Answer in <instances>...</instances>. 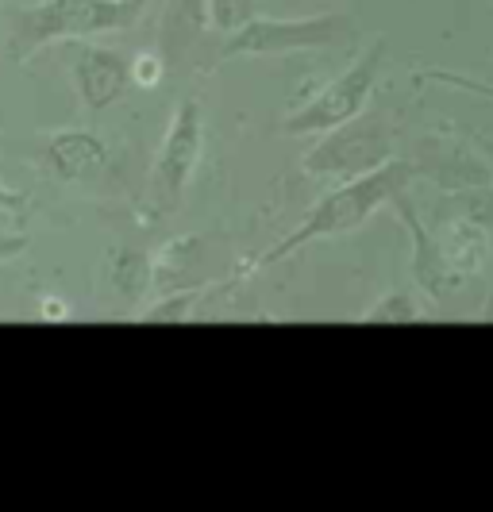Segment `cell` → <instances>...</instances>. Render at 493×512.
I'll list each match as a JSON object with an SVG mask.
<instances>
[{
    "label": "cell",
    "instance_id": "1",
    "mask_svg": "<svg viewBox=\"0 0 493 512\" xmlns=\"http://www.w3.org/2000/svg\"><path fill=\"white\" fill-rule=\"evenodd\" d=\"M413 178H420L413 158H390L386 166L370 170V174H363V178L339 181L332 193H324V197L305 212V220L289 231L286 239H278L274 247H266L255 262H247V266H239V270L251 274V270L274 266V262H282V258L305 251L309 243L339 239V235L359 231L374 212L393 208V201H397L401 193H409Z\"/></svg>",
    "mask_w": 493,
    "mask_h": 512
},
{
    "label": "cell",
    "instance_id": "2",
    "mask_svg": "<svg viewBox=\"0 0 493 512\" xmlns=\"http://www.w3.org/2000/svg\"><path fill=\"white\" fill-rule=\"evenodd\" d=\"M151 0H39L20 8L8 31V58L27 62L51 43L66 39H97L139 24Z\"/></svg>",
    "mask_w": 493,
    "mask_h": 512
},
{
    "label": "cell",
    "instance_id": "3",
    "mask_svg": "<svg viewBox=\"0 0 493 512\" xmlns=\"http://www.w3.org/2000/svg\"><path fill=\"white\" fill-rule=\"evenodd\" d=\"M359 24L351 12H316V16H255L235 35H224L216 62L232 58H282V54L343 51L355 43Z\"/></svg>",
    "mask_w": 493,
    "mask_h": 512
},
{
    "label": "cell",
    "instance_id": "4",
    "mask_svg": "<svg viewBox=\"0 0 493 512\" xmlns=\"http://www.w3.org/2000/svg\"><path fill=\"white\" fill-rule=\"evenodd\" d=\"M382 62H386V39H370V47L351 58V66L336 74L332 81L316 85V89H301L297 104L282 116V131L286 135H328V131L351 124L355 116H363L374 97V85L382 77Z\"/></svg>",
    "mask_w": 493,
    "mask_h": 512
},
{
    "label": "cell",
    "instance_id": "5",
    "mask_svg": "<svg viewBox=\"0 0 493 512\" xmlns=\"http://www.w3.org/2000/svg\"><path fill=\"white\" fill-rule=\"evenodd\" d=\"M390 158H397V124L386 112L366 108L351 124L320 135V143L301 158V174L324 181H355L386 166Z\"/></svg>",
    "mask_w": 493,
    "mask_h": 512
},
{
    "label": "cell",
    "instance_id": "6",
    "mask_svg": "<svg viewBox=\"0 0 493 512\" xmlns=\"http://www.w3.org/2000/svg\"><path fill=\"white\" fill-rule=\"evenodd\" d=\"M205 151V116H201V101L197 93H185L174 120L162 135V147L151 166V197H155L158 212H174L182 205L185 189L197 174V162Z\"/></svg>",
    "mask_w": 493,
    "mask_h": 512
},
{
    "label": "cell",
    "instance_id": "7",
    "mask_svg": "<svg viewBox=\"0 0 493 512\" xmlns=\"http://www.w3.org/2000/svg\"><path fill=\"white\" fill-rule=\"evenodd\" d=\"M39 166L58 185H101L112 170V154L97 131H47L39 143Z\"/></svg>",
    "mask_w": 493,
    "mask_h": 512
},
{
    "label": "cell",
    "instance_id": "8",
    "mask_svg": "<svg viewBox=\"0 0 493 512\" xmlns=\"http://www.w3.org/2000/svg\"><path fill=\"white\" fill-rule=\"evenodd\" d=\"M393 212H397V220L405 224L409 239H413V262H409V270H413L416 289H420L424 297H432L436 305H455V301H463L467 293H463L459 278L451 274V262L443 255L440 235L424 228V220L416 216L409 193H401V197L393 201Z\"/></svg>",
    "mask_w": 493,
    "mask_h": 512
},
{
    "label": "cell",
    "instance_id": "9",
    "mask_svg": "<svg viewBox=\"0 0 493 512\" xmlns=\"http://www.w3.org/2000/svg\"><path fill=\"white\" fill-rule=\"evenodd\" d=\"M74 89H78V101L89 116H101L108 104L120 101V93L128 89L131 81V58H124L112 47H93L85 43L74 51Z\"/></svg>",
    "mask_w": 493,
    "mask_h": 512
},
{
    "label": "cell",
    "instance_id": "10",
    "mask_svg": "<svg viewBox=\"0 0 493 512\" xmlns=\"http://www.w3.org/2000/svg\"><path fill=\"white\" fill-rule=\"evenodd\" d=\"M440 247L447 262H451V274L459 278L463 293L470 297L474 285H482L486 278V266H490V224L486 216L478 212V205L455 212L440 231Z\"/></svg>",
    "mask_w": 493,
    "mask_h": 512
},
{
    "label": "cell",
    "instance_id": "11",
    "mask_svg": "<svg viewBox=\"0 0 493 512\" xmlns=\"http://www.w3.org/2000/svg\"><path fill=\"white\" fill-rule=\"evenodd\" d=\"M193 285H212V239L208 235H178L151 258V293L166 297Z\"/></svg>",
    "mask_w": 493,
    "mask_h": 512
},
{
    "label": "cell",
    "instance_id": "12",
    "mask_svg": "<svg viewBox=\"0 0 493 512\" xmlns=\"http://www.w3.org/2000/svg\"><path fill=\"white\" fill-rule=\"evenodd\" d=\"M108 285L116 297L124 301H139L143 293H151V258L131 251V247H116L108 255Z\"/></svg>",
    "mask_w": 493,
    "mask_h": 512
},
{
    "label": "cell",
    "instance_id": "13",
    "mask_svg": "<svg viewBox=\"0 0 493 512\" xmlns=\"http://www.w3.org/2000/svg\"><path fill=\"white\" fill-rule=\"evenodd\" d=\"M359 320L363 324H416V320H424V305L409 289H390L386 297H378L374 305L366 308Z\"/></svg>",
    "mask_w": 493,
    "mask_h": 512
},
{
    "label": "cell",
    "instance_id": "14",
    "mask_svg": "<svg viewBox=\"0 0 493 512\" xmlns=\"http://www.w3.org/2000/svg\"><path fill=\"white\" fill-rule=\"evenodd\" d=\"M212 285H193V289H178V293H166V297H158L151 308H143L139 312V320L143 324H178V320H189L197 305H201V297H205Z\"/></svg>",
    "mask_w": 493,
    "mask_h": 512
},
{
    "label": "cell",
    "instance_id": "15",
    "mask_svg": "<svg viewBox=\"0 0 493 512\" xmlns=\"http://www.w3.org/2000/svg\"><path fill=\"white\" fill-rule=\"evenodd\" d=\"M259 16V0H205V20L220 35H235Z\"/></svg>",
    "mask_w": 493,
    "mask_h": 512
},
{
    "label": "cell",
    "instance_id": "16",
    "mask_svg": "<svg viewBox=\"0 0 493 512\" xmlns=\"http://www.w3.org/2000/svg\"><path fill=\"white\" fill-rule=\"evenodd\" d=\"M416 77L420 81H436V85H451V89L482 97V101H493V81H486V77H470L459 74V70H416Z\"/></svg>",
    "mask_w": 493,
    "mask_h": 512
},
{
    "label": "cell",
    "instance_id": "17",
    "mask_svg": "<svg viewBox=\"0 0 493 512\" xmlns=\"http://www.w3.org/2000/svg\"><path fill=\"white\" fill-rule=\"evenodd\" d=\"M166 74V54L162 51H135L131 54V81L139 89H155Z\"/></svg>",
    "mask_w": 493,
    "mask_h": 512
},
{
    "label": "cell",
    "instance_id": "18",
    "mask_svg": "<svg viewBox=\"0 0 493 512\" xmlns=\"http://www.w3.org/2000/svg\"><path fill=\"white\" fill-rule=\"evenodd\" d=\"M27 231H0V262H12L16 255L27 251Z\"/></svg>",
    "mask_w": 493,
    "mask_h": 512
},
{
    "label": "cell",
    "instance_id": "19",
    "mask_svg": "<svg viewBox=\"0 0 493 512\" xmlns=\"http://www.w3.org/2000/svg\"><path fill=\"white\" fill-rule=\"evenodd\" d=\"M0 212H8L12 220H20L27 212V197L24 193H16V189H8L4 181H0Z\"/></svg>",
    "mask_w": 493,
    "mask_h": 512
},
{
    "label": "cell",
    "instance_id": "20",
    "mask_svg": "<svg viewBox=\"0 0 493 512\" xmlns=\"http://www.w3.org/2000/svg\"><path fill=\"white\" fill-rule=\"evenodd\" d=\"M62 316H66V305L47 297V301H43V320H62Z\"/></svg>",
    "mask_w": 493,
    "mask_h": 512
},
{
    "label": "cell",
    "instance_id": "21",
    "mask_svg": "<svg viewBox=\"0 0 493 512\" xmlns=\"http://www.w3.org/2000/svg\"><path fill=\"white\" fill-rule=\"evenodd\" d=\"M474 151L493 166V135H474Z\"/></svg>",
    "mask_w": 493,
    "mask_h": 512
},
{
    "label": "cell",
    "instance_id": "22",
    "mask_svg": "<svg viewBox=\"0 0 493 512\" xmlns=\"http://www.w3.org/2000/svg\"><path fill=\"white\" fill-rule=\"evenodd\" d=\"M4 216H8V212H0V220H4Z\"/></svg>",
    "mask_w": 493,
    "mask_h": 512
}]
</instances>
